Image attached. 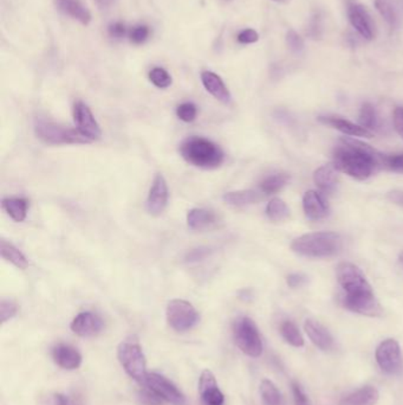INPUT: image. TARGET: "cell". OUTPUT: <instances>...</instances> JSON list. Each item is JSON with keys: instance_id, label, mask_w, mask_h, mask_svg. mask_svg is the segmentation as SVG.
<instances>
[{"instance_id": "cell-16", "label": "cell", "mask_w": 403, "mask_h": 405, "mask_svg": "<svg viewBox=\"0 0 403 405\" xmlns=\"http://www.w3.org/2000/svg\"><path fill=\"white\" fill-rule=\"evenodd\" d=\"M304 329L310 341H313V344L320 350L327 352L332 351L334 348V345H335L334 338L328 329H325V326L320 325V322L309 319L306 320Z\"/></svg>"}, {"instance_id": "cell-48", "label": "cell", "mask_w": 403, "mask_h": 405, "mask_svg": "<svg viewBox=\"0 0 403 405\" xmlns=\"http://www.w3.org/2000/svg\"><path fill=\"white\" fill-rule=\"evenodd\" d=\"M288 285L291 287V288H298V287H302L303 285H305L306 279L305 276L302 275V274H291V275L288 276Z\"/></svg>"}, {"instance_id": "cell-11", "label": "cell", "mask_w": 403, "mask_h": 405, "mask_svg": "<svg viewBox=\"0 0 403 405\" xmlns=\"http://www.w3.org/2000/svg\"><path fill=\"white\" fill-rule=\"evenodd\" d=\"M74 120L77 130L91 142L101 138V127L95 119L91 109L84 102L77 101L74 105Z\"/></svg>"}, {"instance_id": "cell-42", "label": "cell", "mask_w": 403, "mask_h": 405, "mask_svg": "<svg viewBox=\"0 0 403 405\" xmlns=\"http://www.w3.org/2000/svg\"><path fill=\"white\" fill-rule=\"evenodd\" d=\"M45 405H79L76 399L63 394H51L45 398Z\"/></svg>"}, {"instance_id": "cell-18", "label": "cell", "mask_w": 403, "mask_h": 405, "mask_svg": "<svg viewBox=\"0 0 403 405\" xmlns=\"http://www.w3.org/2000/svg\"><path fill=\"white\" fill-rule=\"evenodd\" d=\"M218 217L213 211L204 207H194L188 211L187 225L193 232H207L216 227Z\"/></svg>"}, {"instance_id": "cell-33", "label": "cell", "mask_w": 403, "mask_h": 405, "mask_svg": "<svg viewBox=\"0 0 403 405\" xmlns=\"http://www.w3.org/2000/svg\"><path fill=\"white\" fill-rule=\"evenodd\" d=\"M149 80H151V84H154L155 87L160 88V89H166V88L170 87L172 82H173L170 73L166 69L158 68V67L151 70Z\"/></svg>"}, {"instance_id": "cell-44", "label": "cell", "mask_w": 403, "mask_h": 405, "mask_svg": "<svg viewBox=\"0 0 403 405\" xmlns=\"http://www.w3.org/2000/svg\"><path fill=\"white\" fill-rule=\"evenodd\" d=\"M292 394H293V401L295 405H311L310 399L303 391L302 387L297 382H292Z\"/></svg>"}, {"instance_id": "cell-43", "label": "cell", "mask_w": 403, "mask_h": 405, "mask_svg": "<svg viewBox=\"0 0 403 405\" xmlns=\"http://www.w3.org/2000/svg\"><path fill=\"white\" fill-rule=\"evenodd\" d=\"M306 33H308L310 38H313V40H318V38H320V36H322V21H320V17L318 13L313 16L311 21H310L309 28H308Z\"/></svg>"}, {"instance_id": "cell-13", "label": "cell", "mask_w": 403, "mask_h": 405, "mask_svg": "<svg viewBox=\"0 0 403 405\" xmlns=\"http://www.w3.org/2000/svg\"><path fill=\"white\" fill-rule=\"evenodd\" d=\"M70 327L77 336L89 338L100 334L105 329V322L93 312H82L72 320Z\"/></svg>"}, {"instance_id": "cell-9", "label": "cell", "mask_w": 403, "mask_h": 405, "mask_svg": "<svg viewBox=\"0 0 403 405\" xmlns=\"http://www.w3.org/2000/svg\"><path fill=\"white\" fill-rule=\"evenodd\" d=\"M376 362L380 369L388 375H396L402 369V355L397 341L385 339L376 348Z\"/></svg>"}, {"instance_id": "cell-22", "label": "cell", "mask_w": 403, "mask_h": 405, "mask_svg": "<svg viewBox=\"0 0 403 405\" xmlns=\"http://www.w3.org/2000/svg\"><path fill=\"white\" fill-rule=\"evenodd\" d=\"M318 121L323 125H328L332 126V128L342 132L343 134L346 135H351V137H364V138H371L373 133L370 130L364 128V127L358 126L355 123L350 122L348 120L342 119L339 116H320Z\"/></svg>"}, {"instance_id": "cell-25", "label": "cell", "mask_w": 403, "mask_h": 405, "mask_svg": "<svg viewBox=\"0 0 403 405\" xmlns=\"http://www.w3.org/2000/svg\"><path fill=\"white\" fill-rule=\"evenodd\" d=\"M223 202L230 207H246L250 204H256L263 199V195L255 190H243V191L227 192L223 197Z\"/></svg>"}, {"instance_id": "cell-1", "label": "cell", "mask_w": 403, "mask_h": 405, "mask_svg": "<svg viewBox=\"0 0 403 405\" xmlns=\"http://www.w3.org/2000/svg\"><path fill=\"white\" fill-rule=\"evenodd\" d=\"M337 280L346 292L343 306L357 314L367 316L381 315V306L363 273L353 263L343 262L337 267Z\"/></svg>"}, {"instance_id": "cell-39", "label": "cell", "mask_w": 403, "mask_h": 405, "mask_svg": "<svg viewBox=\"0 0 403 405\" xmlns=\"http://www.w3.org/2000/svg\"><path fill=\"white\" fill-rule=\"evenodd\" d=\"M146 387V385H144ZM139 399L142 405H163V399L160 397L158 394H155L154 391L146 387L139 392Z\"/></svg>"}, {"instance_id": "cell-23", "label": "cell", "mask_w": 403, "mask_h": 405, "mask_svg": "<svg viewBox=\"0 0 403 405\" xmlns=\"http://www.w3.org/2000/svg\"><path fill=\"white\" fill-rule=\"evenodd\" d=\"M380 394L378 389L371 385H366L346 394L339 401V405H375L378 401Z\"/></svg>"}, {"instance_id": "cell-30", "label": "cell", "mask_w": 403, "mask_h": 405, "mask_svg": "<svg viewBox=\"0 0 403 405\" xmlns=\"http://www.w3.org/2000/svg\"><path fill=\"white\" fill-rule=\"evenodd\" d=\"M281 334L284 341L293 348H303L304 346V338L302 333L299 332L298 327L292 321H284L281 325Z\"/></svg>"}, {"instance_id": "cell-2", "label": "cell", "mask_w": 403, "mask_h": 405, "mask_svg": "<svg viewBox=\"0 0 403 405\" xmlns=\"http://www.w3.org/2000/svg\"><path fill=\"white\" fill-rule=\"evenodd\" d=\"M341 142L334 152V166L339 172L366 181L376 167L382 166L383 154L371 146L351 138L341 139Z\"/></svg>"}, {"instance_id": "cell-7", "label": "cell", "mask_w": 403, "mask_h": 405, "mask_svg": "<svg viewBox=\"0 0 403 405\" xmlns=\"http://www.w3.org/2000/svg\"><path fill=\"white\" fill-rule=\"evenodd\" d=\"M235 344L246 355L258 358L263 353V341L259 331L252 319L243 316L235 320L233 325Z\"/></svg>"}, {"instance_id": "cell-45", "label": "cell", "mask_w": 403, "mask_h": 405, "mask_svg": "<svg viewBox=\"0 0 403 405\" xmlns=\"http://www.w3.org/2000/svg\"><path fill=\"white\" fill-rule=\"evenodd\" d=\"M108 33L114 40H122L127 35H129L127 26L122 22L112 23L108 26Z\"/></svg>"}, {"instance_id": "cell-21", "label": "cell", "mask_w": 403, "mask_h": 405, "mask_svg": "<svg viewBox=\"0 0 403 405\" xmlns=\"http://www.w3.org/2000/svg\"><path fill=\"white\" fill-rule=\"evenodd\" d=\"M303 209L306 217L317 221L327 217L329 214L328 204L316 191H308L303 197Z\"/></svg>"}, {"instance_id": "cell-47", "label": "cell", "mask_w": 403, "mask_h": 405, "mask_svg": "<svg viewBox=\"0 0 403 405\" xmlns=\"http://www.w3.org/2000/svg\"><path fill=\"white\" fill-rule=\"evenodd\" d=\"M394 127L399 137L403 139V107H397L394 112Z\"/></svg>"}, {"instance_id": "cell-37", "label": "cell", "mask_w": 403, "mask_h": 405, "mask_svg": "<svg viewBox=\"0 0 403 405\" xmlns=\"http://www.w3.org/2000/svg\"><path fill=\"white\" fill-rule=\"evenodd\" d=\"M382 167H385L387 170L392 171V172L403 173V153H401V154H392V156L383 154Z\"/></svg>"}, {"instance_id": "cell-32", "label": "cell", "mask_w": 403, "mask_h": 405, "mask_svg": "<svg viewBox=\"0 0 403 405\" xmlns=\"http://www.w3.org/2000/svg\"><path fill=\"white\" fill-rule=\"evenodd\" d=\"M267 215L271 221L283 222L288 219L290 210H288V205L281 198H274L271 199L267 204Z\"/></svg>"}, {"instance_id": "cell-36", "label": "cell", "mask_w": 403, "mask_h": 405, "mask_svg": "<svg viewBox=\"0 0 403 405\" xmlns=\"http://www.w3.org/2000/svg\"><path fill=\"white\" fill-rule=\"evenodd\" d=\"M18 313V306L12 300H6L3 299L0 302V320L1 324L8 322L12 318H15Z\"/></svg>"}, {"instance_id": "cell-40", "label": "cell", "mask_w": 403, "mask_h": 405, "mask_svg": "<svg viewBox=\"0 0 403 405\" xmlns=\"http://www.w3.org/2000/svg\"><path fill=\"white\" fill-rule=\"evenodd\" d=\"M285 40H286L288 49L292 52L299 54V52H302L304 50V40L299 36L298 33H296L295 30H288Z\"/></svg>"}, {"instance_id": "cell-49", "label": "cell", "mask_w": 403, "mask_h": 405, "mask_svg": "<svg viewBox=\"0 0 403 405\" xmlns=\"http://www.w3.org/2000/svg\"><path fill=\"white\" fill-rule=\"evenodd\" d=\"M388 199L394 204H397L399 207H403V191L399 190H394V191L389 192Z\"/></svg>"}, {"instance_id": "cell-41", "label": "cell", "mask_w": 403, "mask_h": 405, "mask_svg": "<svg viewBox=\"0 0 403 405\" xmlns=\"http://www.w3.org/2000/svg\"><path fill=\"white\" fill-rule=\"evenodd\" d=\"M211 253H212V250L209 249V248L200 246V248L188 251L187 255L185 257V260H186V262H189V263H195V262L205 260Z\"/></svg>"}, {"instance_id": "cell-51", "label": "cell", "mask_w": 403, "mask_h": 405, "mask_svg": "<svg viewBox=\"0 0 403 405\" xmlns=\"http://www.w3.org/2000/svg\"><path fill=\"white\" fill-rule=\"evenodd\" d=\"M272 1H276V3H279V4H286V3L291 1V0H272Z\"/></svg>"}, {"instance_id": "cell-35", "label": "cell", "mask_w": 403, "mask_h": 405, "mask_svg": "<svg viewBox=\"0 0 403 405\" xmlns=\"http://www.w3.org/2000/svg\"><path fill=\"white\" fill-rule=\"evenodd\" d=\"M177 115L184 122H193L198 115V108L192 102H185L177 107Z\"/></svg>"}, {"instance_id": "cell-29", "label": "cell", "mask_w": 403, "mask_h": 405, "mask_svg": "<svg viewBox=\"0 0 403 405\" xmlns=\"http://www.w3.org/2000/svg\"><path fill=\"white\" fill-rule=\"evenodd\" d=\"M375 6L382 18L390 28H396L399 24V17L392 0H375Z\"/></svg>"}, {"instance_id": "cell-14", "label": "cell", "mask_w": 403, "mask_h": 405, "mask_svg": "<svg viewBox=\"0 0 403 405\" xmlns=\"http://www.w3.org/2000/svg\"><path fill=\"white\" fill-rule=\"evenodd\" d=\"M199 394L202 405H225V396L220 391L212 371H202L199 380Z\"/></svg>"}, {"instance_id": "cell-31", "label": "cell", "mask_w": 403, "mask_h": 405, "mask_svg": "<svg viewBox=\"0 0 403 405\" xmlns=\"http://www.w3.org/2000/svg\"><path fill=\"white\" fill-rule=\"evenodd\" d=\"M288 174H274V176L265 178L260 183V191L263 192L264 195H274L276 192L281 191V188L288 184Z\"/></svg>"}, {"instance_id": "cell-10", "label": "cell", "mask_w": 403, "mask_h": 405, "mask_svg": "<svg viewBox=\"0 0 403 405\" xmlns=\"http://www.w3.org/2000/svg\"><path fill=\"white\" fill-rule=\"evenodd\" d=\"M144 385L149 387L158 394L163 401H168L173 405H187L184 394L166 377L158 373H147Z\"/></svg>"}, {"instance_id": "cell-5", "label": "cell", "mask_w": 403, "mask_h": 405, "mask_svg": "<svg viewBox=\"0 0 403 405\" xmlns=\"http://www.w3.org/2000/svg\"><path fill=\"white\" fill-rule=\"evenodd\" d=\"M35 133L40 142L47 145H84L90 144L78 130H70L47 120L38 119L35 123Z\"/></svg>"}, {"instance_id": "cell-12", "label": "cell", "mask_w": 403, "mask_h": 405, "mask_svg": "<svg viewBox=\"0 0 403 405\" xmlns=\"http://www.w3.org/2000/svg\"><path fill=\"white\" fill-rule=\"evenodd\" d=\"M168 198H170V192H168L166 179L163 174L158 173L153 181L151 190L148 193L147 202H146V207H147L149 215L160 216L163 214L168 205Z\"/></svg>"}, {"instance_id": "cell-15", "label": "cell", "mask_w": 403, "mask_h": 405, "mask_svg": "<svg viewBox=\"0 0 403 405\" xmlns=\"http://www.w3.org/2000/svg\"><path fill=\"white\" fill-rule=\"evenodd\" d=\"M348 17L350 24L361 37L367 40L374 38V25L371 22L370 15L368 13L364 6L356 3L350 4L348 8Z\"/></svg>"}, {"instance_id": "cell-8", "label": "cell", "mask_w": 403, "mask_h": 405, "mask_svg": "<svg viewBox=\"0 0 403 405\" xmlns=\"http://www.w3.org/2000/svg\"><path fill=\"white\" fill-rule=\"evenodd\" d=\"M166 316L168 325L177 332H187L198 324L200 319L194 306L182 299H174L168 302Z\"/></svg>"}, {"instance_id": "cell-19", "label": "cell", "mask_w": 403, "mask_h": 405, "mask_svg": "<svg viewBox=\"0 0 403 405\" xmlns=\"http://www.w3.org/2000/svg\"><path fill=\"white\" fill-rule=\"evenodd\" d=\"M202 82L206 91L218 101L223 102L225 105H228L232 101L230 91L219 75L213 72H204L202 74Z\"/></svg>"}, {"instance_id": "cell-20", "label": "cell", "mask_w": 403, "mask_h": 405, "mask_svg": "<svg viewBox=\"0 0 403 405\" xmlns=\"http://www.w3.org/2000/svg\"><path fill=\"white\" fill-rule=\"evenodd\" d=\"M56 8L69 16L70 18L75 19L82 25H89L91 22V13L87 6L81 0H54Z\"/></svg>"}, {"instance_id": "cell-50", "label": "cell", "mask_w": 403, "mask_h": 405, "mask_svg": "<svg viewBox=\"0 0 403 405\" xmlns=\"http://www.w3.org/2000/svg\"><path fill=\"white\" fill-rule=\"evenodd\" d=\"M116 0H95V3L98 5V8L101 10H108L112 8V5L115 4Z\"/></svg>"}, {"instance_id": "cell-28", "label": "cell", "mask_w": 403, "mask_h": 405, "mask_svg": "<svg viewBox=\"0 0 403 405\" xmlns=\"http://www.w3.org/2000/svg\"><path fill=\"white\" fill-rule=\"evenodd\" d=\"M260 397L264 405H285L281 391L269 380H264L260 384Z\"/></svg>"}, {"instance_id": "cell-6", "label": "cell", "mask_w": 403, "mask_h": 405, "mask_svg": "<svg viewBox=\"0 0 403 405\" xmlns=\"http://www.w3.org/2000/svg\"><path fill=\"white\" fill-rule=\"evenodd\" d=\"M117 358L123 369L133 380L144 384L147 377L146 370V357L141 345L136 339H127L119 344L117 348Z\"/></svg>"}, {"instance_id": "cell-52", "label": "cell", "mask_w": 403, "mask_h": 405, "mask_svg": "<svg viewBox=\"0 0 403 405\" xmlns=\"http://www.w3.org/2000/svg\"><path fill=\"white\" fill-rule=\"evenodd\" d=\"M399 258H401V262H402L403 263V253H401V256H399Z\"/></svg>"}, {"instance_id": "cell-24", "label": "cell", "mask_w": 403, "mask_h": 405, "mask_svg": "<svg viewBox=\"0 0 403 405\" xmlns=\"http://www.w3.org/2000/svg\"><path fill=\"white\" fill-rule=\"evenodd\" d=\"M313 181L322 191L330 193L339 184V171L334 166V164L323 165L315 171Z\"/></svg>"}, {"instance_id": "cell-4", "label": "cell", "mask_w": 403, "mask_h": 405, "mask_svg": "<svg viewBox=\"0 0 403 405\" xmlns=\"http://www.w3.org/2000/svg\"><path fill=\"white\" fill-rule=\"evenodd\" d=\"M343 239L339 234L330 232H311L296 239L291 249L300 256L330 257L341 251Z\"/></svg>"}, {"instance_id": "cell-46", "label": "cell", "mask_w": 403, "mask_h": 405, "mask_svg": "<svg viewBox=\"0 0 403 405\" xmlns=\"http://www.w3.org/2000/svg\"><path fill=\"white\" fill-rule=\"evenodd\" d=\"M237 40L240 44H253L258 42L259 35H258L256 30L245 29L243 30V31L238 35Z\"/></svg>"}, {"instance_id": "cell-26", "label": "cell", "mask_w": 403, "mask_h": 405, "mask_svg": "<svg viewBox=\"0 0 403 405\" xmlns=\"http://www.w3.org/2000/svg\"><path fill=\"white\" fill-rule=\"evenodd\" d=\"M1 207L13 221L21 223V222L25 221L28 209H29V200L22 197L4 198L1 202Z\"/></svg>"}, {"instance_id": "cell-17", "label": "cell", "mask_w": 403, "mask_h": 405, "mask_svg": "<svg viewBox=\"0 0 403 405\" xmlns=\"http://www.w3.org/2000/svg\"><path fill=\"white\" fill-rule=\"evenodd\" d=\"M52 359L64 370L78 369L82 364V355L70 345L58 344L52 348Z\"/></svg>"}, {"instance_id": "cell-38", "label": "cell", "mask_w": 403, "mask_h": 405, "mask_svg": "<svg viewBox=\"0 0 403 405\" xmlns=\"http://www.w3.org/2000/svg\"><path fill=\"white\" fill-rule=\"evenodd\" d=\"M149 35H151V30L147 25H136L130 30L128 36L132 43L140 45V44L146 43V40L149 38Z\"/></svg>"}, {"instance_id": "cell-3", "label": "cell", "mask_w": 403, "mask_h": 405, "mask_svg": "<svg viewBox=\"0 0 403 405\" xmlns=\"http://www.w3.org/2000/svg\"><path fill=\"white\" fill-rule=\"evenodd\" d=\"M180 154L193 166L213 170L219 167L225 160V154L219 146L209 139L191 137L180 145Z\"/></svg>"}, {"instance_id": "cell-34", "label": "cell", "mask_w": 403, "mask_h": 405, "mask_svg": "<svg viewBox=\"0 0 403 405\" xmlns=\"http://www.w3.org/2000/svg\"><path fill=\"white\" fill-rule=\"evenodd\" d=\"M358 121H360V126L370 130L376 126L378 122V118H376V112L375 108L370 103H364L361 108L360 116H358Z\"/></svg>"}, {"instance_id": "cell-27", "label": "cell", "mask_w": 403, "mask_h": 405, "mask_svg": "<svg viewBox=\"0 0 403 405\" xmlns=\"http://www.w3.org/2000/svg\"><path fill=\"white\" fill-rule=\"evenodd\" d=\"M0 253H1V257L5 261H8L19 269H26L29 267V261L26 258L25 255L18 248H16L12 243L8 242L5 239H3L0 243Z\"/></svg>"}]
</instances>
